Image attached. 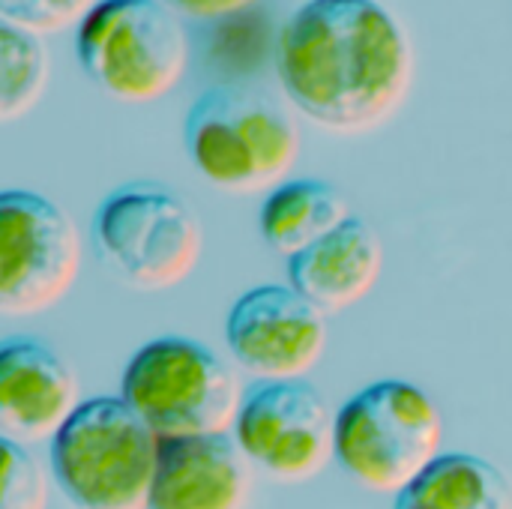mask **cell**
<instances>
[{
	"label": "cell",
	"instance_id": "6da1fadb",
	"mask_svg": "<svg viewBox=\"0 0 512 509\" xmlns=\"http://www.w3.org/2000/svg\"><path fill=\"white\" fill-rule=\"evenodd\" d=\"M414 69L408 30L378 0H306L276 45L285 96L333 132L387 123L408 99Z\"/></svg>",
	"mask_w": 512,
	"mask_h": 509
},
{
	"label": "cell",
	"instance_id": "7a4b0ae2",
	"mask_svg": "<svg viewBox=\"0 0 512 509\" xmlns=\"http://www.w3.org/2000/svg\"><path fill=\"white\" fill-rule=\"evenodd\" d=\"M183 144L198 174L225 192L285 183L300 156V132L285 105L261 87L216 84L186 114Z\"/></svg>",
	"mask_w": 512,
	"mask_h": 509
},
{
	"label": "cell",
	"instance_id": "3957f363",
	"mask_svg": "<svg viewBox=\"0 0 512 509\" xmlns=\"http://www.w3.org/2000/svg\"><path fill=\"white\" fill-rule=\"evenodd\" d=\"M159 438L120 399L81 402L51 438V477L75 509H147Z\"/></svg>",
	"mask_w": 512,
	"mask_h": 509
},
{
	"label": "cell",
	"instance_id": "277c9868",
	"mask_svg": "<svg viewBox=\"0 0 512 509\" xmlns=\"http://www.w3.org/2000/svg\"><path fill=\"white\" fill-rule=\"evenodd\" d=\"M441 441L444 417L429 393L387 378L339 408L333 459L357 486L399 495L441 456Z\"/></svg>",
	"mask_w": 512,
	"mask_h": 509
},
{
	"label": "cell",
	"instance_id": "5b68a950",
	"mask_svg": "<svg viewBox=\"0 0 512 509\" xmlns=\"http://www.w3.org/2000/svg\"><path fill=\"white\" fill-rule=\"evenodd\" d=\"M120 399L162 438L225 435L240 408L234 369L207 345L162 336L132 354L120 381Z\"/></svg>",
	"mask_w": 512,
	"mask_h": 509
},
{
	"label": "cell",
	"instance_id": "8992f818",
	"mask_svg": "<svg viewBox=\"0 0 512 509\" xmlns=\"http://www.w3.org/2000/svg\"><path fill=\"white\" fill-rule=\"evenodd\" d=\"M84 75L111 99L141 105L171 93L189 63V39L162 0H96L78 21Z\"/></svg>",
	"mask_w": 512,
	"mask_h": 509
},
{
	"label": "cell",
	"instance_id": "52a82bcc",
	"mask_svg": "<svg viewBox=\"0 0 512 509\" xmlns=\"http://www.w3.org/2000/svg\"><path fill=\"white\" fill-rule=\"evenodd\" d=\"M93 240L108 270L138 291L177 288L204 249L195 207L156 183L114 189L93 216Z\"/></svg>",
	"mask_w": 512,
	"mask_h": 509
},
{
	"label": "cell",
	"instance_id": "ba28073f",
	"mask_svg": "<svg viewBox=\"0 0 512 509\" xmlns=\"http://www.w3.org/2000/svg\"><path fill=\"white\" fill-rule=\"evenodd\" d=\"M81 270L75 222L30 189L0 192V312L39 315L57 306Z\"/></svg>",
	"mask_w": 512,
	"mask_h": 509
},
{
	"label": "cell",
	"instance_id": "9c48e42d",
	"mask_svg": "<svg viewBox=\"0 0 512 509\" xmlns=\"http://www.w3.org/2000/svg\"><path fill=\"white\" fill-rule=\"evenodd\" d=\"M234 441L279 483H306L333 462L336 414L309 381H258L240 399Z\"/></svg>",
	"mask_w": 512,
	"mask_h": 509
},
{
	"label": "cell",
	"instance_id": "30bf717a",
	"mask_svg": "<svg viewBox=\"0 0 512 509\" xmlns=\"http://www.w3.org/2000/svg\"><path fill=\"white\" fill-rule=\"evenodd\" d=\"M225 342L234 363L258 381H297L327 351V321L291 285H258L228 312Z\"/></svg>",
	"mask_w": 512,
	"mask_h": 509
},
{
	"label": "cell",
	"instance_id": "8fae6325",
	"mask_svg": "<svg viewBox=\"0 0 512 509\" xmlns=\"http://www.w3.org/2000/svg\"><path fill=\"white\" fill-rule=\"evenodd\" d=\"M72 366L45 342H0V435L15 444L51 441L78 408Z\"/></svg>",
	"mask_w": 512,
	"mask_h": 509
},
{
	"label": "cell",
	"instance_id": "7c38bea8",
	"mask_svg": "<svg viewBox=\"0 0 512 509\" xmlns=\"http://www.w3.org/2000/svg\"><path fill=\"white\" fill-rule=\"evenodd\" d=\"M252 471L234 435L162 438L147 509H243Z\"/></svg>",
	"mask_w": 512,
	"mask_h": 509
},
{
	"label": "cell",
	"instance_id": "4fadbf2b",
	"mask_svg": "<svg viewBox=\"0 0 512 509\" xmlns=\"http://www.w3.org/2000/svg\"><path fill=\"white\" fill-rule=\"evenodd\" d=\"M384 270L378 231L348 216L336 231L288 258V282L318 312L336 315L372 294Z\"/></svg>",
	"mask_w": 512,
	"mask_h": 509
},
{
	"label": "cell",
	"instance_id": "5bb4252c",
	"mask_svg": "<svg viewBox=\"0 0 512 509\" xmlns=\"http://www.w3.org/2000/svg\"><path fill=\"white\" fill-rule=\"evenodd\" d=\"M351 216L345 195L324 180H285L261 204V237L285 258L309 249Z\"/></svg>",
	"mask_w": 512,
	"mask_h": 509
},
{
	"label": "cell",
	"instance_id": "9a60e30c",
	"mask_svg": "<svg viewBox=\"0 0 512 509\" xmlns=\"http://www.w3.org/2000/svg\"><path fill=\"white\" fill-rule=\"evenodd\" d=\"M393 509H512V480L492 462L468 453H441Z\"/></svg>",
	"mask_w": 512,
	"mask_h": 509
},
{
	"label": "cell",
	"instance_id": "2e32d148",
	"mask_svg": "<svg viewBox=\"0 0 512 509\" xmlns=\"http://www.w3.org/2000/svg\"><path fill=\"white\" fill-rule=\"evenodd\" d=\"M48 51L42 39L0 18V120L27 114L48 87Z\"/></svg>",
	"mask_w": 512,
	"mask_h": 509
},
{
	"label": "cell",
	"instance_id": "e0dca14e",
	"mask_svg": "<svg viewBox=\"0 0 512 509\" xmlns=\"http://www.w3.org/2000/svg\"><path fill=\"white\" fill-rule=\"evenodd\" d=\"M0 509H48V483L39 462L0 435Z\"/></svg>",
	"mask_w": 512,
	"mask_h": 509
},
{
	"label": "cell",
	"instance_id": "ac0fdd59",
	"mask_svg": "<svg viewBox=\"0 0 512 509\" xmlns=\"http://www.w3.org/2000/svg\"><path fill=\"white\" fill-rule=\"evenodd\" d=\"M93 6L96 0H0V18L39 36L81 21Z\"/></svg>",
	"mask_w": 512,
	"mask_h": 509
},
{
	"label": "cell",
	"instance_id": "d6986e66",
	"mask_svg": "<svg viewBox=\"0 0 512 509\" xmlns=\"http://www.w3.org/2000/svg\"><path fill=\"white\" fill-rule=\"evenodd\" d=\"M171 12L198 18V21H213V18H228L243 9H249L258 0H162Z\"/></svg>",
	"mask_w": 512,
	"mask_h": 509
}]
</instances>
